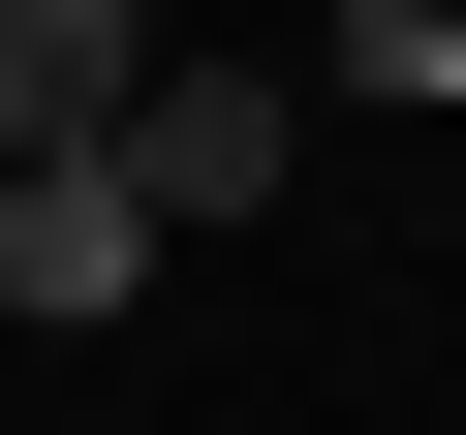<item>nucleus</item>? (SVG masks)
<instances>
[{
  "label": "nucleus",
  "mask_w": 466,
  "mask_h": 435,
  "mask_svg": "<svg viewBox=\"0 0 466 435\" xmlns=\"http://www.w3.org/2000/svg\"><path fill=\"white\" fill-rule=\"evenodd\" d=\"M156 249H187V218L125 187V125H94V156H0V311H32V342H94Z\"/></svg>",
  "instance_id": "obj_1"
},
{
  "label": "nucleus",
  "mask_w": 466,
  "mask_h": 435,
  "mask_svg": "<svg viewBox=\"0 0 466 435\" xmlns=\"http://www.w3.org/2000/svg\"><path fill=\"white\" fill-rule=\"evenodd\" d=\"M156 94V0H0V156H94Z\"/></svg>",
  "instance_id": "obj_2"
},
{
  "label": "nucleus",
  "mask_w": 466,
  "mask_h": 435,
  "mask_svg": "<svg viewBox=\"0 0 466 435\" xmlns=\"http://www.w3.org/2000/svg\"><path fill=\"white\" fill-rule=\"evenodd\" d=\"M125 187H156V218H280V94H249V63H156V94H125Z\"/></svg>",
  "instance_id": "obj_3"
}]
</instances>
